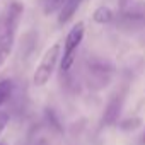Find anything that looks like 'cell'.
I'll use <instances>...</instances> for the list:
<instances>
[{
	"label": "cell",
	"mask_w": 145,
	"mask_h": 145,
	"mask_svg": "<svg viewBox=\"0 0 145 145\" xmlns=\"http://www.w3.org/2000/svg\"><path fill=\"white\" fill-rule=\"evenodd\" d=\"M22 12H24L22 4L12 2L5 9L4 16L0 17V68L4 67V63L12 53V48L16 43V33L22 19Z\"/></svg>",
	"instance_id": "6da1fadb"
},
{
	"label": "cell",
	"mask_w": 145,
	"mask_h": 145,
	"mask_svg": "<svg viewBox=\"0 0 145 145\" xmlns=\"http://www.w3.org/2000/svg\"><path fill=\"white\" fill-rule=\"evenodd\" d=\"M143 145H145V133H143Z\"/></svg>",
	"instance_id": "2e32d148"
},
{
	"label": "cell",
	"mask_w": 145,
	"mask_h": 145,
	"mask_svg": "<svg viewBox=\"0 0 145 145\" xmlns=\"http://www.w3.org/2000/svg\"><path fill=\"white\" fill-rule=\"evenodd\" d=\"M67 0H41V9L44 16H51L55 12H60V9L63 7V4Z\"/></svg>",
	"instance_id": "30bf717a"
},
{
	"label": "cell",
	"mask_w": 145,
	"mask_h": 145,
	"mask_svg": "<svg viewBox=\"0 0 145 145\" xmlns=\"http://www.w3.org/2000/svg\"><path fill=\"white\" fill-rule=\"evenodd\" d=\"M87 79H89V86L94 89H101L104 87L109 80H111V67H108L106 63L94 60L89 61V70H87Z\"/></svg>",
	"instance_id": "8992f818"
},
{
	"label": "cell",
	"mask_w": 145,
	"mask_h": 145,
	"mask_svg": "<svg viewBox=\"0 0 145 145\" xmlns=\"http://www.w3.org/2000/svg\"><path fill=\"white\" fill-rule=\"evenodd\" d=\"M126 86L118 89L108 101L106 108H104V114H103V126H111V125H116L118 121V116L123 109V104H125V97H126Z\"/></svg>",
	"instance_id": "5b68a950"
},
{
	"label": "cell",
	"mask_w": 145,
	"mask_h": 145,
	"mask_svg": "<svg viewBox=\"0 0 145 145\" xmlns=\"http://www.w3.org/2000/svg\"><path fill=\"white\" fill-rule=\"evenodd\" d=\"M14 92V82L10 79H2L0 80V106H4Z\"/></svg>",
	"instance_id": "9c48e42d"
},
{
	"label": "cell",
	"mask_w": 145,
	"mask_h": 145,
	"mask_svg": "<svg viewBox=\"0 0 145 145\" xmlns=\"http://www.w3.org/2000/svg\"><path fill=\"white\" fill-rule=\"evenodd\" d=\"M142 125V120L140 118H130V120H125L120 123V128L121 130H135Z\"/></svg>",
	"instance_id": "7c38bea8"
},
{
	"label": "cell",
	"mask_w": 145,
	"mask_h": 145,
	"mask_svg": "<svg viewBox=\"0 0 145 145\" xmlns=\"http://www.w3.org/2000/svg\"><path fill=\"white\" fill-rule=\"evenodd\" d=\"M118 2H120V7H121V9H125V7L131 2V0H118Z\"/></svg>",
	"instance_id": "5bb4252c"
},
{
	"label": "cell",
	"mask_w": 145,
	"mask_h": 145,
	"mask_svg": "<svg viewBox=\"0 0 145 145\" xmlns=\"http://www.w3.org/2000/svg\"><path fill=\"white\" fill-rule=\"evenodd\" d=\"M84 0H67V2L63 4V7L60 9V16H58V22L60 24H67L72 21V17L75 16V12L79 10V7L82 5Z\"/></svg>",
	"instance_id": "52a82bcc"
},
{
	"label": "cell",
	"mask_w": 145,
	"mask_h": 145,
	"mask_svg": "<svg viewBox=\"0 0 145 145\" xmlns=\"http://www.w3.org/2000/svg\"><path fill=\"white\" fill-rule=\"evenodd\" d=\"M34 145H48V142H46V140H38Z\"/></svg>",
	"instance_id": "9a60e30c"
},
{
	"label": "cell",
	"mask_w": 145,
	"mask_h": 145,
	"mask_svg": "<svg viewBox=\"0 0 145 145\" xmlns=\"http://www.w3.org/2000/svg\"><path fill=\"white\" fill-rule=\"evenodd\" d=\"M84 33H86V26L84 22H77L74 27H72L65 38L63 43V56H61V72H70L72 65L75 61V53L77 48L80 46L82 39H84Z\"/></svg>",
	"instance_id": "7a4b0ae2"
},
{
	"label": "cell",
	"mask_w": 145,
	"mask_h": 145,
	"mask_svg": "<svg viewBox=\"0 0 145 145\" xmlns=\"http://www.w3.org/2000/svg\"><path fill=\"white\" fill-rule=\"evenodd\" d=\"M0 145H5V143H0Z\"/></svg>",
	"instance_id": "e0dca14e"
},
{
	"label": "cell",
	"mask_w": 145,
	"mask_h": 145,
	"mask_svg": "<svg viewBox=\"0 0 145 145\" xmlns=\"http://www.w3.org/2000/svg\"><path fill=\"white\" fill-rule=\"evenodd\" d=\"M7 123H9V113L7 111H0V133L5 130Z\"/></svg>",
	"instance_id": "4fadbf2b"
},
{
	"label": "cell",
	"mask_w": 145,
	"mask_h": 145,
	"mask_svg": "<svg viewBox=\"0 0 145 145\" xmlns=\"http://www.w3.org/2000/svg\"><path fill=\"white\" fill-rule=\"evenodd\" d=\"M58 58H60V44L55 43L53 46H50L44 51L39 65L34 70V75H33V84L34 86L43 87L44 84H48L50 77L53 75V70H55V67L58 63Z\"/></svg>",
	"instance_id": "3957f363"
},
{
	"label": "cell",
	"mask_w": 145,
	"mask_h": 145,
	"mask_svg": "<svg viewBox=\"0 0 145 145\" xmlns=\"http://www.w3.org/2000/svg\"><path fill=\"white\" fill-rule=\"evenodd\" d=\"M118 26L123 29H142L145 26V2H130L125 9H121L118 16Z\"/></svg>",
	"instance_id": "277c9868"
},
{
	"label": "cell",
	"mask_w": 145,
	"mask_h": 145,
	"mask_svg": "<svg viewBox=\"0 0 145 145\" xmlns=\"http://www.w3.org/2000/svg\"><path fill=\"white\" fill-rule=\"evenodd\" d=\"M92 21H94L96 24H101V26L109 24V22L114 21V12H113L108 5H101V7H97V9L94 10Z\"/></svg>",
	"instance_id": "ba28073f"
},
{
	"label": "cell",
	"mask_w": 145,
	"mask_h": 145,
	"mask_svg": "<svg viewBox=\"0 0 145 145\" xmlns=\"http://www.w3.org/2000/svg\"><path fill=\"white\" fill-rule=\"evenodd\" d=\"M44 118H46V123L53 128V130H56V131H61V125H60V120H58V116L55 114V111L53 109H46V113H44Z\"/></svg>",
	"instance_id": "8fae6325"
}]
</instances>
